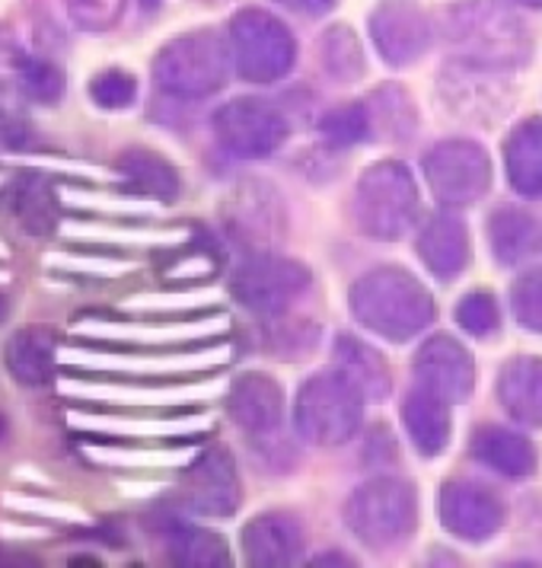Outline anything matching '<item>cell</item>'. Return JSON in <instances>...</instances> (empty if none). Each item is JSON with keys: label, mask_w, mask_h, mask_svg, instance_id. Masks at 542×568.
Masks as SVG:
<instances>
[{"label": "cell", "mask_w": 542, "mask_h": 568, "mask_svg": "<svg viewBox=\"0 0 542 568\" xmlns=\"http://www.w3.org/2000/svg\"><path fill=\"white\" fill-rule=\"evenodd\" d=\"M278 3H285L287 10L304 13V17H323L336 7L338 0H278Z\"/></svg>", "instance_id": "36"}, {"label": "cell", "mask_w": 542, "mask_h": 568, "mask_svg": "<svg viewBox=\"0 0 542 568\" xmlns=\"http://www.w3.org/2000/svg\"><path fill=\"white\" fill-rule=\"evenodd\" d=\"M367 119H370V131L384 134L389 141L409 138L418 122L412 100L406 97L402 87H380L367 103Z\"/></svg>", "instance_id": "28"}, {"label": "cell", "mask_w": 542, "mask_h": 568, "mask_svg": "<svg viewBox=\"0 0 542 568\" xmlns=\"http://www.w3.org/2000/svg\"><path fill=\"white\" fill-rule=\"evenodd\" d=\"M517 3H526V7H542V0H517Z\"/></svg>", "instance_id": "37"}, {"label": "cell", "mask_w": 542, "mask_h": 568, "mask_svg": "<svg viewBox=\"0 0 542 568\" xmlns=\"http://www.w3.org/2000/svg\"><path fill=\"white\" fill-rule=\"evenodd\" d=\"M489 236L498 262L514 265L523 256H530V250L540 240V227H536V221L526 211H520V207H501V211L491 214Z\"/></svg>", "instance_id": "27"}, {"label": "cell", "mask_w": 542, "mask_h": 568, "mask_svg": "<svg viewBox=\"0 0 542 568\" xmlns=\"http://www.w3.org/2000/svg\"><path fill=\"white\" fill-rule=\"evenodd\" d=\"M7 205L13 211V217L23 224V231L52 233L58 224V199L52 192V182L39 173H20L7 189Z\"/></svg>", "instance_id": "21"}, {"label": "cell", "mask_w": 542, "mask_h": 568, "mask_svg": "<svg viewBox=\"0 0 542 568\" xmlns=\"http://www.w3.org/2000/svg\"><path fill=\"white\" fill-rule=\"evenodd\" d=\"M498 399L514 422L542 428V358H514L504 364L498 377Z\"/></svg>", "instance_id": "19"}, {"label": "cell", "mask_w": 542, "mask_h": 568, "mask_svg": "<svg viewBox=\"0 0 542 568\" xmlns=\"http://www.w3.org/2000/svg\"><path fill=\"white\" fill-rule=\"evenodd\" d=\"M517 323L530 333H542V268L520 275L511 291Z\"/></svg>", "instance_id": "31"}, {"label": "cell", "mask_w": 542, "mask_h": 568, "mask_svg": "<svg viewBox=\"0 0 542 568\" xmlns=\"http://www.w3.org/2000/svg\"><path fill=\"white\" fill-rule=\"evenodd\" d=\"M233 68V49L221 32L198 29L163 45L154 61L156 87L180 100H202L217 93Z\"/></svg>", "instance_id": "2"}, {"label": "cell", "mask_w": 542, "mask_h": 568, "mask_svg": "<svg viewBox=\"0 0 542 568\" xmlns=\"http://www.w3.org/2000/svg\"><path fill=\"white\" fill-rule=\"evenodd\" d=\"M214 134L233 156L275 154L287 138V119L272 103L233 100L214 112Z\"/></svg>", "instance_id": "10"}, {"label": "cell", "mask_w": 542, "mask_h": 568, "mask_svg": "<svg viewBox=\"0 0 542 568\" xmlns=\"http://www.w3.org/2000/svg\"><path fill=\"white\" fill-rule=\"evenodd\" d=\"M415 381L418 387L438 393L447 403H460L472 393L475 384V364L463 345L450 336L428 338L415 355Z\"/></svg>", "instance_id": "14"}, {"label": "cell", "mask_w": 542, "mask_h": 568, "mask_svg": "<svg viewBox=\"0 0 542 568\" xmlns=\"http://www.w3.org/2000/svg\"><path fill=\"white\" fill-rule=\"evenodd\" d=\"M336 367L361 389L364 399H384L389 393V367L380 358V352H374L370 345H364L361 338L338 336L336 338Z\"/></svg>", "instance_id": "24"}, {"label": "cell", "mask_w": 542, "mask_h": 568, "mask_svg": "<svg viewBox=\"0 0 542 568\" xmlns=\"http://www.w3.org/2000/svg\"><path fill=\"white\" fill-rule=\"evenodd\" d=\"M233 64L243 80L272 83L294 68L297 42L290 29L265 10H239L231 23Z\"/></svg>", "instance_id": "7"}, {"label": "cell", "mask_w": 542, "mask_h": 568, "mask_svg": "<svg viewBox=\"0 0 542 568\" xmlns=\"http://www.w3.org/2000/svg\"><path fill=\"white\" fill-rule=\"evenodd\" d=\"M418 495L402 479H370L345 505V524L370 549H392L415 530Z\"/></svg>", "instance_id": "5"}, {"label": "cell", "mask_w": 542, "mask_h": 568, "mask_svg": "<svg viewBox=\"0 0 542 568\" xmlns=\"http://www.w3.org/2000/svg\"><path fill=\"white\" fill-rule=\"evenodd\" d=\"M310 287V268L287 256L256 253L233 272V297L246 311L275 316L285 313Z\"/></svg>", "instance_id": "8"}, {"label": "cell", "mask_w": 542, "mask_h": 568, "mask_svg": "<svg viewBox=\"0 0 542 568\" xmlns=\"http://www.w3.org/2000/svg\"><path fill=\"white\" fill-rule=\"evenodd\" d=\"M351 316L364 329L389 342H409L434 320V301L428 287L406 268H377L351 287Z\"/></svg>", "instance_id": "1"}, {"label": "cell", "mask_w": 542, "mask_h": 568, "mask_svg": "<svg viewBox=\"0 0 542 568\" xmlns=\"http://www.w3.org/2000/svg\"><path fill=\"white\" fill-rule=\"evenodd\" d=\"M58 345L49 326H23L3 345V364L23 387H45L54 377Z\"/></svg>", "instance_id": "17"}, {"label": "cell", "mask_w": 542, "mask_h": 568, "mask_svg": "<svg viewBox=\"0 0 542 568\" xmlns=\"http://www.w3.org/2000/svg\"><path fill=\"white\" fill-rule=\"evenodd\" d=\"M166 546H170V556L185 568H227L233 562L227 540L205 527L173 524L166 530Z\"/></svg>", "instance_id": "26"}, {"label": "cell", "mask_w": 542, "mask_h": 568, "mask_svg": "<svg viewBox=\"0 0 542 568\" xmlns=\"http://www.w3.org/2000/svg\"><path fill=\"white\" fill-rule=\"evenodd\" d=\"M415 214H418V189L412 173L402 163L384 160L364 173L355 189L358 231L374 240H399L415 224Z\"/></svg>", "instance_id": "4"}, {"label": "cell", "mask_w": 542, "mask_h": 568, "mask_svg": "<svg viewBox=\"0 0 542 568\" xmlns=\"http://www.w3.org/2000/svg\"><path fill=\"white\" fill-rule=\"evenodd\" d=\"M319 58H323L326 74L338 83H351L364 71L361 45L348 27L326 29L323 42H319Z\"/></svg>", "instance_id": "29"}, {"label": "cell", "mask_w": 542, "mask_h": 568, "mask_svg": "<svg viewBox=\"0 0 542 568\" xmlns=\"http://www.w3.org/2000/svg\"><path fill=\"white\" fill-rule=\"evenodd\" d=\"M367 131H370L367 105H341L323 119V134L336 148H348V144L361 141Z\"/></svg>", "instance_id": "32"}, {"label": "cell", "mask_w": 542, "mask_h": 568, "mask_svg": "<svg viewBox=\"0 0 542 568\" xmlns=\"http://www.w3.org/2000/svg\"><path fill=\"white\" fill-rule=\"evenodd\" d=\"M508 180L520 195H542V119L517 125L504 148Z\"/></svg>", "instance_id": "23"}, {"label": "cell", "mask_w": 542, "mask_h": 568, "mask_svg": "<svg viewBox=\"0 0 542 568\" xmlns=\"http://www.w3.org/2000/svg\"><path fill=\"white\" fill-rule=\"evenodd\" d=\"M361 415L364 393L336 367L316 374L300 387L294 422L304 440L336 447L355 438V432L361 428Z\"/></svg>", "instance_id": "3"}, {"label": "cell", "mask_w": 542, "mask_h": 568, "mask_svg": "<svg viewBox=\"0 0 542 568\" xmlns=\"http://www.w3.org/2000/svg\"><path fill=\"white\" fill-rule=\"evenodd\" d=\"M90 97L93 103L103 109H129L137 97V80L131 78L129 71L109 68L103 74H96L90 83Z\"/></svg>", "instance_id": "34"}, {"label": "cell", "mask_w": 542, "mask_h": 568, "mask_svg": "<svg viewBox=\"0 0 542 568\" xmlns=\"http://www.w3.org/2000/svg\"><path fill=\"white\" fill-rule=\"evenodd\" d=\"M418 256L443 282L457 278L469 265V233L463 221L453 214H434L418 236Z\"/></svg>", "instance_id": "18"}, {"label": "cell", "mask_w": 542, "mask_h": 568, "mask_svg": "<svg viewBox=\"0 0 542 568\" xmlns=\"http://www.w3.org/2000/svg\"><path fill=\"white\" fill-rule=\"evenodd\" d=\"M20 83L39 103H54L64 90V80L58 74V68L42 61V58H20Z\"/></svg>", "instance_id": "33"}, {"label": "cell", "mask_w": 542, "mask_h": 568, "mask_svg": "<svg viewBox=\"0 0 542 568\" xmlns=\"http://www.w3.org/2000/svg\"><path fill=\"white\" fill-rule=\"evenodd\" d=\"M231 418L249 435H275L285 418V389L268 374H243L231 387Z\"/></svg>", "instance_id": "16"}, {"label": "cell", "mask_w": 542, "mask_h": 568, "mask_svg": "<svg viewBox=\"0 0 542 568\" xmlns=\"http://www.w3.org/2000/svg\"><path fill=\"white\" fill-rule=\"evenodd\" d=\"M119 173L141 195H151V199H160V202H173L180 195L176 166L160 154H154V151H147V148H131V151L119 156Z\"/></svg>", "instance_id": "25"}, {"label": "cell", "mask_w": 542, "mask_h": 568, "mask_svg": "<svg viewBox=\"0 0 542 568\" xmlns=\"http://www.w3.org/2000/svg\"><path fill=\"white\" fill-rule=\"evenodd\" d=\"M447 36L453 45L463 49L466 61L489 64V68L514 64L526 52V36L520 29V20L489 0L460 3L447 20Z\"/></svg>", "instance_id": "6"}, {"label": "cell", "mask_w": 542, "mask_h": 568, "mask_svg": "<svg viewBox=\"0 0 542 568\" xmlns=\"http://www.w3.org/2000/svg\"><path fill=\"white\" fill-rule=\"evenodd\" d=\"M243 556L249 566L287 568L304 556V524L290 511H265L243 530Z\"/></svg>", "instance_id": "15"}, {"label": "cell", "mask_w": 542, "mask_h": 568, "mask_svg": "<svg viewBox=\"0 0 542 568\" xmlns=\"http://www.w3.org/2000/svg\"><path fill=\"white\" fill-rule=\"evenodd\" d=\"M370 36L384 61L406 68L431 49V20L409 0H387L370 17Z\"/></svg>", "instance_id": "12"}, {"label": "cell", "mask_w": 542, "mask_h": 568, "mask_svg": "<svg viewBox=\"0 0 542 568\" xmlns=\"http://www.w3.org/2000/svg\"><path fill=\"white\" fill-rule=\"evenodd\" d=\"M472 454L479 464L491 466L501 476H514V479L530 476L536 469L533 444L508 428H479L472 438Z\"/></svg>", "instance_id": "22"}, {"label": "cell", "mask_w": 542, "mask_h": 568, "mask_svg": "<svg viewBox=\"0 0 542 568\" xmlns=\"http://www.w3.org/2000/svg\"><path fill=\"white\" fill-rule=\"evenodd\" d=\"M425 176L443 205L463 207L489 192L491 160L475 141L453 138L425 156Z\"/></svg>", "instance_id": "9"}, {"label": "cell", "mask_w": 542, "mask_h": 568, "mask_svg": "<svg viewBox=\"0 0 542 568\" xmlns=\"http://www.w3.org/2000/svg\"><path fill=\"white\" fill-rule=\"evenodd\" d=\"M438 511L443 527L469 542L491 540L504 524V505L498 501V495L466 479H450L440 489Z\"/></svg>", "instance_id": "13"}, {"label": "cell", "mask_w": 542, "mask_h": 568, "mask_svg": "<svg viewBox=\"0 0 542 568\" xmlns=\"http://www.w3.org/2000/svg\"><path fill=\"white\" fill-rule=\"evenodd\" d=\"M402 422H406V432H409L412 444L425 457L440 454L450 440V403L440 399L431 389L415 387L406 396Z\"/></svg>", "instance_id": "20"}, {"label": "cell", "mask_w": 542, "mask_h": 568, "mask_svg": "<svg viewBox=\"0 0 542 568\" xmlns=\"http://www.w3.org/2000/svg\"><path fill=\"white\" fill-rule=\"evenodd\" d=\"M125 3L129 0H68V13L80 29L103 32V29H112L122 20Z\"/></svg>", "instance_id": "35"}, {"label": "cell", "mask_w": 542, "mask_h": 568, "mask_svg": "<svg viewBox=\"0 0 542 568\" xmlns=\"http://www.w3.org/2000/svg\"><path fill=\"white\" fill-rule=\"evenodd\" d=\"M180 505L185 511L207 517H231L239 505V479L233 457L224 447L202 454L185 469L180 483Z\"/></svg>", "instance_id": "11"}, {"label": "cell", "mask_w": 542, "mask_h": 568, "mask_svg": "<svg viewBox=\"0 0 542 568\" xmlns=\"http://www.w3.org/2000/svg\"><path fill=\"white\" fill-rule=\"evenodd\" d=\"M457 323L463 326L469 336L485 338L498 333L501 326V313H498V304L494 297L485 294V291H475V294H466L457 307Z\"/></svg>", "instance_id": "30"}]
</instances>
